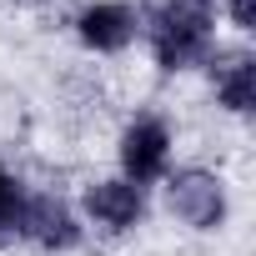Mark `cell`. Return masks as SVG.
Masks as SVG:
<instances>
[{"label":"cell","instance_id":"cell-1","mask_svg":"<svg viewBox=\"0 0 256 256\" xmlns=\"http://www.w3.org/2000/svg\"><path fill=\"white\" fill-rule=\"evenodd\" d=\"M141 40L161 76H186L216 50V0H141Z\"/></svg>","mask_w":256,"mask_h":256},{"label":"cell","instance_id":"cell-2","mask_svg":"<svg viewBox=\"0 0 256 256\" xmlns=\"http://www.w3.org/2000/svg\"><path fill=\"white\" fill-rule=\"evenodd\" d=\"M171 151H176V131L161 110H136L131 120L120 126V141H116V161H120V176L136 181L141 191L166 181L171 171Z\"/></svg>","mask_w":256,"mask_h":256},{"label":"cell","instance_id":"cell-3","mask_svg":"<svg viewBox=\"0 0 256 256\" xmlns=\"http://www.w3.org/2000/svg\"><path fill=\"white\" fill-rule=\"evenodd\" d=\"M166 211L191 231H221L231 211L226 181L206 166H176L166 171Z\"/></svg>","mask_w":256,"mask_h":256},{"label":"cell","instance_id":"cell-4","mask_svg":"<svg viewBox=\"0 0 256 256\" xmlns=\"http://www.w3.org/2000/svg\"><path fill=\"white\" fill-rule=\"evenodd\" d=\"M20 241H30L36 251L46 256H60V251H76L86 226L76 216V206L56 191H26V206H20V226H16Z\"/></svg>","mask_w":256,"mask_h":256},{"label":"cell","instance_id":"cell-5","mask_svg":"<svg viewBox=\"0 0 256 256\" xmlns=\"http://www.w3.org/2000/svg\"><path fill=\"white\" fill-rule=\"evenodd\" d=\"M80 50L90 56H126L141 40V10L131 0H86L70 20Z\"/></svg>","mask_w":256,"mask_h":256},{"label":"cell","instance_id":"cell-6","mask_svg":"<svg viewBox=\"0 0 256 256\" xmlns=\"http://www.w3.org/2000/svg\"><path fill=\"white\" fill-rule=\"evenodd\" d=\"M80 211L96 231L106 236H126V231H136L146 221V191L136 181H126V176H100L80 191Z\"/></svg>","mask_w":256,"mask_h":256},{"label":"cell","instance_id":"cell-7","mask_svg":"<svg viewBox=\"0 0 256 256\" xmlns=\"http://www.w3.org/2000/svg\"><path fill=\"white\" fill-rule=\"evenodd\" d=\"M206 76H211V96H216L221 110L251 116V106H256V56L246 46H236V50L216 46L211 60H206Z\"/></svg>","mask_w":256,"mask_h":256},{"label":"cell","instance_id":"cell-8","mask_svg":"<svg viewBox=\"0 0 256 256\" xmlns=\"http://www.w3.org/2000/svg\"><path fill=\"white\" fill-rule=\"evenodd\" d=\"M20 206H26V186H20V176L0 161V241L6 236H16V226H20Z\"/></svg>","mask_w":256,"mask_h":256},{"label":"cell","instance_id":"cell-9","mask_svg":"<svg viewBox=\"0 0 256 256\" xmlns=\"http://www.w3.org/2000/svg\"><path fill=\"white\" fill-rule=\"evenodd\" d=\"M216 10H221L241 36H251V30H256V0H216Z\"/></svg>","mask_w":256,"mask_h":256},{"label":"cell","instance_id":"cell-10","mask_svg":"<svg viewBox=\"0 0 256 256\" xmlns=\"http://www.w3.org/2000/svg\"><path fill=\"white\" fill-rule=\"evenodd\" d=\"M16 6H26V10H50V6H60V0H16Z\"/></svg>","mask_w":256,"mask_h":256}]
</instances>
